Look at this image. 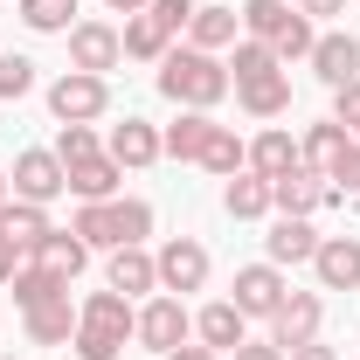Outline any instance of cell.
Masks as SVG:
<instances>
[{
	"mask_svg": "<svg viewBox=\"0 0 360 360\" xmlns=\"http://www.w3.org/2000/svg\"><path fill=\"white\" fill-rule=\"evenodd\" d=\"M153 84H160V97H167V104H180V111H215V104H222L229 90V63L222 56H208V49H167V56H160V77H153Z\"/></svg>",
	"mask_w": 360,
	"mask_h": 360,
	"instance_id": "obj_1",
	"label": "cell"
},
{
	"mask_svg": "<svg viewBox=\"0 0 360 360\" xmlns=\"http://www.w3.org/2000/svg\"><path fill=\"white\" fill-rule=\"evenodd\" d=\"M111 111V77H90V70H63L49 84V118L56 125H97Z\"/></svg>",
	"mask_w": 360,
	"mask_h": 360,
	"instance_id": "obj_2",
	"label": "cell"
},
{
	"mask_svg": "<svg viewBox=\"0 0 360 360\" xmlns=\"http://www.w3.org/2000/svg\"><path fill=\"white\" fill-rule=\"evenodd\" d=\"M194 340V312H187V298H174V291H153L146 305H139V333L132 347H146V354H174V347H187Z\"/></svg>",
	"mask_w": 360,
	"mask_h": 360,
	"instance_id": "obj_3",
	"label": "cell"
},
{
	"mask_svg": "<svg viewBox=\"0 0 360 360\" xmlns=\"http://www.w3.org/2000/svg\"><path fill=\"white\" fill-rule=\"evenodd\" d=\"M7 187H14V201H35V208H49V201H63V194H70V167H63L49 146H28V153H14V174H7Z\"/></svg>",
	"mask_w": 360,
	"mask_h": 360,
	"instance_id": "obj_4",
	"label": "cell"
},
{
	"mask_svg": "<svg viewBox=\"0 0 360 360\" xmlns=\"http://www.w3.org/2000/svg\"><path fill=\"white\" fill-rule=\"evenodd\" d=\"M153 264H160V291H174V298H187V291L208 284V250H201L194 236H167V243L153 250Z\"/></svg>",
	"mask_w": 360,
	"mask_h": 360,
	"instance_id": "obj_5",
	"label": "cell"
},
{
	"mask_svg": "<svg viewBox=\"0 0 360 360\" xmlns=\"http://www.w3.org/2000/svg\"><path fill=\"white\" fill-rule=\"evenodd\" d=\"M125 63V42L111 21H77L70 28V70H90V77H111Z\"/></svg>",
	"mask_w": 360,
	"mask_h": 360,
	"instance_id": "obj_6",
	"label": "cell"
},
{
	"mask_svg": "<svg viewBox=\"0 0 360 360\" xmlns=\"http://www.w3.org/2000/svg\"><path fill=\"white\" fill-rule=\"evenodd\" d=\"M319 319H326V298L319 291H284V305L270 312V347H305V340H319Z\"/></svg>",
	"mask_w": 360,
	"mask_h": 360,
	"instance_id": "obj_7",
	"label": "cell"
},
{
	"mask_svg": "<svg viewBox=\"0 0 360 360\" xmlns=\"http://www.w3.org/2000/svg\"><path fill=\"white\" fill-rule=\"evenodd\" d=\"M284 291H291V277L270 264V257L236 270V312H243V319H270L277 305H284Z\"/></svg>",
	"mask_w": 360,
	"mask_h": 360,
	"instance_id": "obj_8",
	"label": "cell"
},
{
	"mask_svg": "<svg viewBox=\"0 0 360 360\" xmlns=\"http://www.w3.org/2000/svg\"><path fill=\"white\" fill-rule=\"evenodd\" d=\"M326 201H340V194H333L326 174H312V167H291L284 180H270V215H305V222H312Z\"/></svg>",
	"mask_w": 360,
	"mask_h": 360,
	"instance_id": "obj_9",
	"label": "cell"
},
{
	"mask_svg": "<svg viewBox=\"0 0 360 360\" xmlns=\"http://www.w3.org/2000/svg\"><path fill=\"white\" fill-rule=\"evenodd\" d=\"M305 63H312V77H319L326 90L354 84V77H360V35H347V28H326V35L312 42V56H305Z\"/></svg>",
	"mask_w": 360,
	"mask_h": 360,
	"instance_id": "obj_10",
	"label": "cell"
},
{
	"mask_svg": "<svg viewBox=\"0 0 360 360\" xmlns=\"http://www.w3.org/2000/svg\"><path fill=\"white\" fill-rule=\"evenodd\" d=\"M104 284L111 291H125V298H153L160 291V264H153V250L146 243H125V250H111V264H104Z\"/></svg>",
	"mask_w": 360,
	"mask_h": 360,
	"instance_id": "obj_11",
	"label": "cell"
},
{
	"mask_svg": "<svg viewBox=\"0 0 360 360\" xmlns=\"http://www.w3.org/2000/svg\"><path fill=\"white\" fill-rule=\"evenodd\" d=\"M312 277L319 291H360V236H319Z\"/></svg>",
	"mask_w": 360,
	"mask_h": 360,
	"instance_id": "obj_12",
	"label": "cell"
},
{
	"mask_svg": "<svg viewBox=\"0 0 360 360\" xmlns=\"http://www.w3.org/2000/svg\"><path fill=\"white\" fill-rule=\"evenodd\" d=\"M104 153H111L125 174L153 167V160H167V146H160V125H146V118H125V125H111V132H104Z\"/></svg>",
	"mask_w": 360,
	"mask_h": 360,
	"instance_id": "obj_13",
	"label": "cell"
},
{
	"mask_svg": "<svg viewBox=\"0 0 360 360\" xmlns=\"http://www.w3.org/2000/svg\"><path fill=\"white\" fill-rule=\"evenodd\" d=\"M49 236H56L49 208H35V201H7V208H0V243H7L14 257H35Z\"/></svg>",
	"mask_w": 360,
	"mask_h": 360,
	"instance_id": "obj_14",
	"label": "cell"
},
{
	"mask_svg": "<svg viewBox=\"0 0 360 360\" xmlns=\"http://www.w3.org/2000/svg\"><path fill=\"white\" fill-rule=\"evenodd\" d=\"M264 250H270V264L277 270H291V264H312L319 257V229L305 222V215H277L264 236Z\"/></svg>",
	"mask_w": 360,
	"mask_h": 360,
	"instance_id": "obj_15",
	"label": "cell"
},
{
	"mask_svg": "<svg viewBox=\"0 0 360 360\" xmlns=\"http://www.w3.org/2000/svg\"><path fill=\"white\" fill-rule=\"evenodd\" d=\"M194 340H201V347H215V354H236V347L250 340V319L236 312V298H215V305H201V312H194Z\"/></svg>",
	"mask_w": 360,
	"mask_h": 360,
	"instance_id": "obj_16",
	"label": "cell"
},
{
	"mask_svg": "<svg viewBox=\"0 0 360 360\" xmlns=\"http://www.w3.org/2000/svg\"><path fill=\"white\" fill-rule=\"evenodd\" d=\"M21 326H28L35 347H70V340H77V305H70V291H63V298H42V305H28Z\"/></svg>",
	"mask_w": 360,
	"mask_h": 360,
	"instance_id": "obj_17",
	"label": "cell"
},
{
	"mask_svg": "<svg viewBox=\"0 0 360 360\" xmlns=\"http://www.w3.org/2000/svg\"><path fill=\"white\" fill-rule=\"evenodd\" d=\"M243 42V14L236 7H194V21H187V49H208V56H222V49Z\"/></svg>",
	"mask_w": 360,
	"mask_h": 360,
	"instance_id": "obj_18",
	"label": "cell"
},
{
	"mask_svg": "<svg viewBox=\"0 0 360 360\" xmlns=\"http://www.w3.org/2000/svg\"><path fill=\"white\" fill-rule=\"evenodd\" d=\"M118 180H125V167L111 153H90V160L70 167V194L77 201H118Z\"/></svg>",
	"mask_w": 360,
	"mask_h": 360,
	"instance_id": "obj_19",
	"label": "cell"
},
{
	"mask_svg": "<svg viewBox=\"0 0 360 360\" xmlns=\"http://www.w3.org/2000/svg\"><path fill=\"white\" fill-rule=\"evenodd\" d=\"M291 167H305V160H298V139L284 132V125H270V132H257V139H250V174L284 180Z\"/></svg>",
	"mask_w": 360,
	"mask_h": 360,
	"instance_id": "obj_20",
	"label": "cell"
},
{
	"mask_svg": "<svg viewBox=\"0 0 360 360\" xmlns=\"http://www.w3.org/2000/svg\"><path fill=\"white\" fill-rule=\"evenodd\" d=\"M77 319H84V326H104V333H125V340L139 333V305L125 298V291H111V284L90 291L84 305H77Z\"/></svg>",
	"mask_w": 360,
	"mask_h": 360,
	"instance_id": "obj_21",
	"label": "cell"
},
{
	"mask_svg": "<svg viewBox=\"0 0 360 360\" xmlns=\"http://www.w3.org/2000/svg\"><path fill=\"white\" fill-rule=\"evenodd\" d=\"M35 264H42L49 277H63V284H77V277H84V264H90V243L77 236V229H56L42 250H35Z\"/></svg>",
	"mask_w": 360,
	"mask_h": 360,
	"instance_id": "obj_22",
	"label": "cell"
},
{
	"mask_svg": "<svg viewBox=\"0 0 360 360\" xmlns=\"http://www.w3.org/2000/svg\"><path fill=\"white\" fill-rule=\"evenodd\" d=\"M236 104H243L250 118H284V111H291V70H270L257 84H236Z\"/></svg>",
	"mask_w": 360,
	"mask_h": 360,
	"instance_id": "obj_23",
	"label": "cell"
},
{
	"mask_svg": "<svg viewBox=\"0 0 360 360\" xmlns=\"http://www.w3.org/2000/svg\"><path fill=\"white\" fill-rule=\"evenodd\" d=\"M354 146V132L340 125V118H319V125H305V139H298V160L312 167V174H333V160Z\"/></svg>",
	"mask_w": 360,
	"mask_h": 360,
	"instance_id": "obj_24",
	"label": "cell"
},
{
	"mask_svg": "<svg viewBox=\"0 0 360 360\" xmlns=\"http://www.w3.org/2000/svg\"><path fill=\"white\" fill-rule=\"evenodd\" d=\"M222 208L236 215V222H264V215H270V180L250 174V167H243V174H229V180H222Z\"/></svg>",
	"mask_w": 360,
	"mask_h": 360,
	"instance_id": "obj_25",
	"label": "cell"
},
{
	"mask_svg": "<svg viewBox=\"0 0 360 360\" xmlns=\"http://www.w3.org/2000/svg\"><path fill=\"white\" fill-rule=\"evenodd\" d=\"M118 42H125V56H132V63H153V70H160V56L174 49V35H167V28H160L153 14H125Z\"/></svg>",
	"mask_w": 360,
	"mask_h": 360,
	"instance_id": "obj_26",
	"label": "cell"
},
{
	"mask_svg": "<svg viewBox=\"0 0 360 360\" xmlns=\"http://www.w3.org/2000/svg\"><path fill=\"white\" fill-rule=\"evenodd\" d=\"M236 14H243V35H250V42H270V49H277V35L298 21L291 0H250V7H236Z\"/></svg>",
	"mask_w": 360,
	"mask_h": 360,
	"instance_id": "obj_27",
	"label": "cell"
},
{
	"mask_svg": "<svg viewBox=\"0 0 360 360\" xmlns=\"http://www.w3.org/2000/svg\"><path fill=\"white\" fill-rule=\"evenodd\" d=\"M208 132H215V118H208V111H180L174 125L160 132V146H167V160H201Z\"/></svg>",
	"mask_w": 360,
	"mask_h": 360,
	"instance_id": "obj_28",
	"label": "cell"
},
{
	"mask_svg": "<svg viewBox=\"0 0 360 360\" xmlns=\"http://www.w3.org/2000/svg\"><path fill=\"white\" fill-rule=\"evenodd\" d=\"M201 167H208L215 180H229V174H243V167H250V146L236 139V125H215V132H208V146H201Z\"/></svg>",
	"mask_w": 360,
	"mask_h": 360,
	"instance_id": "obj_29",
	"label": "cell"
},
{
	"mask_svg": "<svg viewBox=\"0 0 360 360\" xmlns=\"http://www.w3.org/2000/svg\"><path fill=\"white\" fill-rule=\"evenodd\" d=\"M104 208H111V236H118V250L153 236V201H139V194H118V201H104Z\"/></svg>",
	"mask_w": 360,
	"mask_h": 360,
	"instance_id": "obj_30",
	"label": "cell"
},
{
	"mask_svg": "<svg viewBox=\"0 0 360 360\" xmlns=\"http://www.w3.org/2000/svg\"><path fill=\"white\" fill-rule=\"evenodd\" d=\"M270 70H284L270 42H250V35H243V42L229 49V84H257V77H270Z\"/></svg>",
	"mask_w": 360,
	"mask_h": 360,
	"instance_id": "obj_31",
	"label": "cell"
},
{
	"mask_svg": "<svg viewBox=\"0 0 360 360\" xmlns=\"http://www.w3.org/2000/svg\"><path fill=\"white\" fill-rule=\"evenodd\" d=\"M14 7H21V28H35V35H70L77 28L70 21L77 0H14Z\"/></svg>",
	"mask_w": 360,
	"mask_h": 360,
	"instance_id": "obj_32",
	"label": "cell"
},
{
	"mask_svg": "<svg viewBox=\"0 0 360 360\" xmlns=\"http://www.w3.org/2000/svg\"><path fill=\"white\" fill-rule=\"evenodd\" d=\"M63 291H70V284H63V277H49L35 257L14 270V305H21V312H28V305H42V298H63Z\"/></svg>",
	"mask_w": 360,
	"mask_h": 360,
	"instance_id": "obj_33",
	"label": "cell"
},
{
	"mask_svg": "<svg viewBox=\"0 0 360 360\" xmlns=\"http://www.w3.org/2000/svg\"><path fill=\"white\" fill-rule=\"evenodd\" d=\"M70 347H77V360H118L132 340H125V333H104V326H84V319H77V340H70Z\"/></svg>",
	"mask_w": 360,
	"mask_h": 360,
	"instance_id": "obj_34",
	"label": "cell"
},
{
	"mask_svg": "<svg viewBox=\"0 0 360 360\" xmlns=\"http://www.w3.org/2000/svg\"><path fill=\"white\" fill-rule=\"evenodd\" d=\"M70 229L84 236L90 250H118V236H111V208H104V201H84V208L70 215Z\"/></svg>",
	"mask_w": 360,
	"mask_h": 360,
	"instance_id": "obj_35",
	"label": "cell"
},
{
	"mask_svg": "<svg viewBox=\"0 0 360 360\" xmlns=\"http://www.w3.org/2000/svg\"><path fill=\"white\" fill-rule=\"evenodd\" d=\"M63 167H77V160H90V153H104V139L90 132V125H56V146H49Z\"/></svg>",
	"mask_w": 360,
	"mask_h": 360,
	"instance_id": "obj_36",
	"label": "cell"
},
{
	"mask_svg": "<svg viewBox=\"0 0 360 360\" xmlns=\"http://www.w3.org/2000/svg\"><path fill=\"white\" fill-rule=\"evenodd\" d=\"M28 90H35V63H28V56H7V49H0V104H21Z\"/></svg>",
	"mask_w": 360,
	"mask_h": 360,
	"instance_id": "obj_37",
	"label": "cell"
},
{
	"mask_svg": "<svg viewBox=\"0 0 360 360\" xmlns=\"http://www.w3.org/2000/svg\"><path fill=\"white\" fill-rule=\"evenodd\" d=\"M312 42H319V28L305 21V14H298V21L277 35V63H305V56H312Z\"/></svg>",
	"mask_w": 360,
	"mask_h": 360,
	"instance_id": "obj_38",
	"label": "cell"
},
{
	"mask_svg": "<svg viewBox=\"0 0 360 360\" xmlns=\"http://www.w3.org/2000/svg\"><path fill=\"white\" fill-rule=\"evenodd\" d=\"M326 187H333L340 201H354V194H360V146H347V153L333 160V174H326Z\"/></svg>",
	"mask_w": 360,
	"mask_h": 360,
	"instance_id": "obj_39",
	"label": "cell"
},
{
	"mask_svg": "<svg viewBox=\"0 0 360 360\" xmlns=\"http://www.w3.org/2000/svg\"><path fill=\"white\" fill-rule=\"evenodd\" d=\"M194 7H201V0H153L146 14H153V21L167 28V35H187V21H194Z\"/></svg>",
	"mask_w": 360,
	"mask_h": 360,
	"instance_id": "obj_40",
	"label": "cell"
},
{
	"mask_svg": "<svg viewBox=\"0 0 360 360\" xmlns=\"http://www.w3.org/2000/svg\"><path fill=\"white\" fill-rule=\"evenodd\" d=\"M333 118H340L347 132L360 125V77H354V84H340V90H333Z\"/></svg>",
	"mask_w": 360,
	"mask_h": 360,
	"instance_id": "obj_41",
	"label": "cell"
},
{
	"mask_svg": "<svg viewBox=\"0 0 360 360\" xmlns=\"http://www.w3.org/2000/svg\"><path fill=\"white\" fill-rule=\"evenodd\" d=\"M305 21H333V14H347V0H291Z\"/></svg>",
	"mask_w": 360,
	"mask_h": 360,
	"instance_id": "obj_42",
	"label": "cell"
},
{
	"mask_svg": "<svg viewBox=\"0 0 360 360\" xmlns=\"http://www.w3.org/2000/svg\"><path fill=\"white\" fill-rule=\"evenodd\" d=\"M229 360H284V347H270V340H243Z\"/></svg>",
	"mask_w": 360,
	"mask_h": 360,
	"instance_id": "obj_43",
	"label": "cell"
},
{
	"mask_svg": "<svg viewBox=\"0 0 360 360\" xmlns=\"http://www.w3.org/2000/svg\"><path fill=\"white\" fill-rule=\"evenodd\" d=\"M167 360H229V354H215V347H201V340H187V347H174Z\"/></svg>",
	"mask_w": 360,
	"mask_h": 360,
	"instance_id": "obj_44",
	"label": "cell"
},
{
	"mask_svg": "<svg viewBox=\"0 0 360 360\" xmlns=\"http://www.w3.org/2000/svg\"><path fill=\"white\" fill-rule=\"evenodd\" d=\"M284 360H340V354H333V347H319V340H305V347H291Z\"/></svg>",
	"mask_w": 360,
	"mask_h": 360,
	"instance_id": "obj_45",
	"label": "cell"
},
{
	"mask_svg": "<svg viewBox=\"0 0 360 360\" xmlns=\"http://www.w3.org/2000/svg\"><path fill=\"white\" fill-rule=\"evenodd\" d=\"M28 264V257H14V250H7V243H0V284H14V270Z\"/></svg>",
	"mask_w": 360,
	"mask_h": 360,
	"instance_id": "obj_46",
	"label": "cell"
},
{
	"mask_svg": "<svg viewBox=\"0 0 360 360\" xmlns=\"http://www.w3.org/2000/svg\"><path fill=\"white\" fill-rule=\"evenodd\" d=\"M104 7H111V14H146L153 0H104Z\"/></svg>",
	"mask_w": 360,
	"mask_h": 360,
	"instance_id": "obj_47",
	"label": "cell"
},
{
	"mask_svg": "<svg viewBox=\"0 0 360 360\" xmlns=\"http://www.w3.org/2000/svg\"><path fill=\"white\" fill-rule=\"evenodd\" d=\"M7 201H14V187H7V174H0V208H7Z\"/></svg>",
	"mask_w": 360,
	"mask_h": 360,
	"instance_id": "obj_48",
	"label": "cell"
},
{
	"mask_svg": "<svg viewBox=\"0 0 360 360\" xmlns=\"http://www.w3.org/2000/svg\"><path fill=\"white\" fill-rule=\"evenodd\" d=\"M0 360H21V354H0Z\"/></svg>",
	"mask_w": 360,
	"mask_h": 360,
	"instance_id": "obj_49",
	"label": "cell"
},
{
	"mask_svg": "<svg viewBox=\"0 0 360 360\" xmlns=\"http://www.w3.org/2000/svg\"><path fill=\"white\" fill-rule=\"evenodd\" d=\"M354 146H360V125H354Z\"/></svg>",
	"mask_w": 360,
	"mask_h": 360,
	"instance_id": "obj_50",
	"label": "cell"
}]
</instances>
